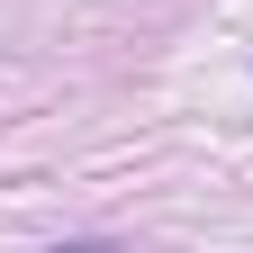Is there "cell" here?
Masks as SVG:
<instances>
[{"mask_svg":"<svg viewBox=\"0 0 253 253\" xmlns=\"http://www.w3.org/2000/svg\"><path fill=\"white\" fill-rule=\"evenodd\" d=\"M45 253H118L109 235H82V244H45Z\"/></svg>","mask_w":253,"mask_h":253,"instance_id":"obj_1","label":"cell"}]
</instances>
